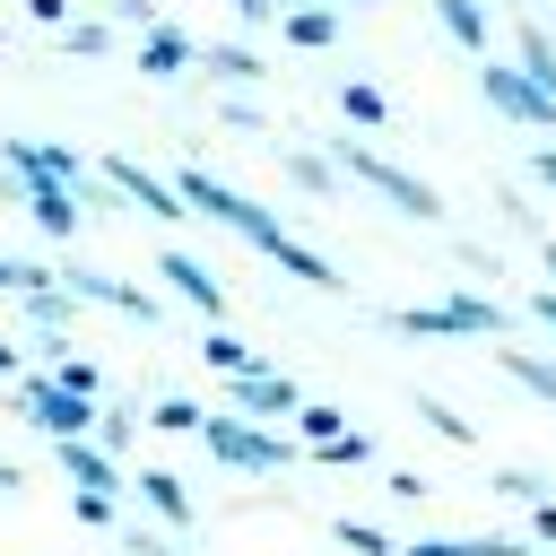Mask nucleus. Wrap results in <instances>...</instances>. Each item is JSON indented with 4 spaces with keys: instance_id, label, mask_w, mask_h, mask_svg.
Listing matches in <instances>:
<instances>
[{
    "instance_id": "f257e3e1",
    "label": "nucleus",
    "mask_w": 556,
    "mask_h": 556,
    "mask_svg": "<svg viewBox=\"0 0 556 556\" xmlns=\"http://www.w3.org/2000/svg\"><path fill=\"white\" fill-rule=\"evenodd\" d=\"M174 200H182L191 217H217V226H226V235H243L252 252H269V261H278L287 278H304V287H321V295H339V287H348V278H339V261H321L313 243H295L278 208H261L252 191H235V182H217L208 165H182V174H174Z\"/></svg>"
},
{
    "instance_id": "f03ea898",
    "label": "nucleus",
    "mask_w": 556,
    "mask_h": 556,
    "mask_svg": "<svg viewBox=\"0 0 556 556\" xmlns=\"http://www.w3.org/2000/svg\"><path fill=\"white\" fill-rule=\"evenodd\" d=\"M321 156H330L339 174H356V182H365L374 200H391L400 217H417V226H434V217H443V191H434L426 174H408V165H391L382 148H365V139H330Z\"/></svg>"
},
{
    "instance_id": "7ed1b4c3",
    "label": "nucleus",
    "mask_w": 556,
    "mask_h": 556,
    "mask_svg": "<svg viewBox=\"0 0 556 556\" xmlns=\"http://www.w3.org/2000/svg\"><path fill=\"white\" fill-rule=\"evenodd\" d=\"M391 330H400V339H504L513 313H504L495 295H478V287H452V295H434V304H400Z\"/></svg>"
},
{
    "instance_id": "20e7f679",
    "label": "nucleus",
    "mask_w": 556,
    "mask_h": 556,
    "mask_svg": "<svg viewBox=\"0 0 556 556\" xmlns=\"http://www.w3.org/2000/svg\"><path fill=\"white\" fill-rule=\"evenodd\" d=\"M200 452H208L217 469H243V478H269V469L295 460V443H287L278 426H252V417H235V408H208V417H200Z\"/></svg>"
},
{
    "instance_id": "39448f33",
    "label": "nucleus",
    "mask_w": 556,
    "mask_h": 556,
    "mask_svg": "<svg viewBox=\"0 0 556 556\" xmlns=\"http://www.w3.org/2000/svg\"><path fill=\"white\" fill-rule=\"evenodd\" d=\"M9 417H26V426H35V434H52V443L96 434V400H70V391H61L52 374H35V365L9 382Z\"/></svg>"
},
{
    "instance_id": "423d86ee",
    "label": "nucleus",
    "mask_w": 556,
    "mask_h": 556,
    "mask_svg": "<svg viewBox=\"0 0 556 556\" xmlns=\"http://www.w3.org/2000/svg\"><path fill=\"white\" fill-rule=\"evenodd\" d=\"M52 287H70L78 304H104V313H122V321H165V304H156L148 287L113 278V269H96V261H52Z\"/></svg>"
},
{
    "instance_id": "0eeeda50",
    "label": "nucleus",
    "mask_w": 556,
    "mask_h": 556,
    "mask_svg": "<svg viewBox=\"0 0 556 556\" xmlns=\"http://www.w3.org/2000/svg\"><path fill=\"white\" fill-rule=\"evenodd\" d=\"M0 174H17V182H70V191H87V174H96V165H87L78 148H61V139H26V130H17V139H0Z\"/></svg>"
},
{
    "instance_id": "6e6552de",
    "label": "nucleus",
    "mask_w": 556,
    "mask_h": 556,
    "mask_svg": "<svg viewBox=\"0 0 556 556\" xmlns=\"http://www.w3.org/2000/svg\"><path fill=\"white\" fill-rule=\"evenodd\" d=\"M96 182H104L122 208H139V217H165V226H182V217H191V208L174 200V182H165V174H148L139 156H104V165H96Z\"/></svg>"
},
{
    "instance_id": "1a4fd4ad",
    "label": "nucleus",
    "mask_w": 556,
    "mask_h": 556,
    "mask_svg": "<svg viewBox=\"0 0 556 556\" xmlns=\"http://www.w3.org/2000/svg\"><path fill=\"white\" fill-rule=\"evenodd\" d=\"M478 96H486L504 122H521V130H556V96H547V87H530L513 61H478Z\"/></svg>"
},
{
    "instance_id": "9d476101",
    "label": "nucleus",
    "mask_w": 556,
    "mask_h": 556,
    "mask_svg": "<svg viewBox=\"0 0 556 556\" xmlns=\"http://www.w3.org/2000/svg\"><path fill=\"white\" fill-rule=\"evenodd\" d=\"M156 278H165V295H182V304H191V313H200L208 330L226 321V278H217V269H208L200 252H182V243H165V252H156Z\"/></svg>"
},
{
    "instance_id": "9b49d317",
    "label": "nucleus",
    "mask_w": 556,
    "mask_h": 556,
    "mask_svg": "<svg viewBox=\"0 0 556 556\" xmlns=\"http://www.w3.org/2000/svg\"><path fill=\"white\" fill-rule=\"evenodd\" d=\"M226 408L252 417V426H287V417L304 408V391H295L278 365H261V374H235V382H226Z\"/></svg>"
},
{
    "instance_id": "f8f14e48",
    "label": "nucleus",
    "mask_w": 556,
    "mask_h": 556,
    "mask_svg": "<svg viewBox=\"0 0 556 556\" xmlns=\"http://www.w3.org/2000/svg\"><path fill=\"white\" fill-rule=\"evenodd\" d=\"M17 208H26L35 235H52V243H78V226H87V208H78L70 182H17Z\"/></svg>"
},
{
    "instance_id": "ddd939ff",
    "label": "nucleus",
    "mask_w": 556,
    "mask_h": 556,
    "mask_svg": "<svg viewBox=\"0 0 556 556\" xmlns=\"http://www.w3.org/2000/svg\"><path fill=\"white\" fill-rule=\"evenodd\" d=\"M139 70H148V78H182V70H200V35H182L174 17H156V26L139 35Z\"/></svg>"
},
{
    "instance_id": "4468645a",
    "label": "nucleus",
    "mask_w": 556,
    "mask_h": 556,
    "mask_svg": "<svg viewBox=\"0 0 556 556\" xmlns=\"http://www.w3.org/2000/svg\"><path fill=\"white\" fill-rule=\"evenodd\" d=\"M52 460L70 469V486H96V495H122V460H113V452H96L87 434H70V443H52Z\"/></svg>"
},
{
    "instance_id": "2eb2a0df",
    "label": "nucleus",
    "mask_w": 556,
    "mask_h": 556,
    "mask_svg": "<svg viewBox=\"0 0 556 556\" xmlns=\"http://www.w3.org/2000/svg\"><path fill=\"white\" fill-rule=\"evenodd\" d=\"M278 35H287L295 52H330V43H339V9H330V0H295V9H278Z\"/></svg>"
},
{
    "instance_id": "dca6fc26",
    "label": "nucleus",
    "mask_w": 556,
    "mask_h": 556,
    "mask_svg": "<svg viewBox=\"0 0 556 556\" xmlns=\"http://www.w3.org/2000/svg\"><path fill=\"white\" fill-rule=\"evenodd\" d=\"M139 426H148V408L139 400H122V391H104V408H96V452H113V460H130V443H139Z\"/></svg>"
},
{
    "instance_id": "f3484780",
    "label": "nucleus",
    "mask_w": 556,
    "mask_h": 556,
    "mask_svg": "<svg viewBox=\"0 0 556 556\" xmlns=\"http://www.w3.org/2000/svg\"><path fill=\"white\" fill-rule=\"evenodd\" d=\"M130 486H139V504H148V513H156L165 530H191V486H182L174 469H139Z\"/></svg>"
},
{
    "instance_id": "a211bd4d",
    "label": "nucleus",
    "mask_w": 556,
    "mask_h": 556,
    "mask_svg": "<svg viewBox=\"0 0 556 556\" xmlns=\"http://www.w3.org/2000/svg\"><path fill=\"white\" fill-rule=\"evenodd\" d=\"M200 70H208V78H217V87H243V96H252V87H261V70H269V61H261V52H252V43H200Z\"/></svg>"
},
{
    "instance_id": "6ab92c4d",
    "label": "nucleus",
    "mask_w": 556,
    "mask_h": 556,
    "mask_svg": "<svg viewBox=\"0 0 556 556\" xmlns=\"http://www.w3.org/2000/svg\"><path fill=\"white\" fill-rule=\"evenodd\" d=\"M17 304H26V321H35V339H70V321L87 313V304H78L70 287H26Z\"/></svg>"
},
{
    "instance_id": "aec40b11",
    "label": "nucleus",
    "mask_w": 556,
    "mask_h": 556,
    "mask_svg": "<svg viewBox=\"0 0 556 556\" xmlns=\"http://www.w3.org/2000/svg\"><path fill=\"white\" fill-rule=\"evenodd\" d=\"M513 70L556 96V35H547V26H513Z\"/></svg>"
},
{
    "instance_id": "412c9836",
    "label": "nucleus",
    "mask_w": 556,
    "mask_h": 556,
    "mask_svg": "<svg viewBox=\"0 0 556 556\" xmlns=\"http://www.w3.org/2000/svg\"><path fill=\"white\" fill-rule=\"evenodd\" d=\"M339 122H348V130H382V122H391V96H382L374 78H339Z\"/></svg>"
},
{
    "instance_id": "4be33fe9",
    "label": "nucleus",
    "mask_w": 556,
    "mask_h": 556,
    "mask_svg": "<svg viewBox=\"0 0 556 556\" xmlns=\"http://www.w3.org/2000/svg\"><path fill=\"white\" fill-rule=\"evenodd\" d=\"M278 165H287V182H295V191H313V200H330V191H339V165H330L321 148H295V139H287V148H278Z\"/></svg>"
},
{
    "instance_id": "5701e85b",
    "label": "nucleus",
    "mask_w": 556,
    "mask_h": 556,
    "mask_svg": "<svg viewBox=\"0 0 556 556\" xmlns=\"http://www.w3.org/2000/svg\"><path fill=\"white\" fill-rule=\"evenodd\" d=\"M495 365H504V374H513L530 400H547V408H556V356H530V348H495Z\"/></svg>"
},
{
    "instance_id": "b1692460",
    "label": "nucleus",
    "mask_w": 556,
    "mask_h": 556,
    "mask_svg": "<svg viewBox=\"0 0 556 556\" xmlns=\"http://www.w3.org/2000/svg\"><path fill=\"white\" fill-rule=\"evenodd\" d=\"M434 17H443V35H452L460 52L486 61V0H434Z\"/></svg>"
},
{
    "instance_id": "393cba45",
    "label": "nucleus",
    "mask_w": 556,
    "mask_h": 556,
    "mask_svg": "<svg viewBox=\"0 0 556 556\" xmlns=\"http://www.w3.org/2000/svg\"><path fill=\"white\" fill-rule=\"evenodd\" d=\"M200 356H208L226 382H235V374H261V348H243L235 330H200Z\"/></svg>"
},
{
    "instance_id": "a878e982",
    "label": "nucleus",
    "mask_w": 556,
    "mask_h": 556,
    "mask_svg": "<svg viewBox=\"0 0 556 556\" xmlns=\"http://www.w3.org/2000/svg\"><path fill=\"white\" fill-rule=\"evenodd\" d=\"M61 52H70V61H113V26H104V17H70V26H61Z\"/></svg>"
},
{
    "instance_id": "bb28decb",
    "label": "nucleus",
    "mask_w": 556,
    "mask_h": 556,
    "mask_svg": "<svg viewBox=\"0 0 556 556\" xmlns=\"http://www.w3.org/2000/svg\"><path fill=\"white\" fill-rule=\"evenodd\" d=\"M43 374H52L70 400H96V408H104V365H96V356H61V365H43Z\"/></svg>"
},
{
    "instance_id": "cd10ccee",
    "label": "nucleus",
    "mask_w": 556,
    "mask_h": 556,
    "mask_svg": "<svg viewBox=\"0 0 556 556\" xmlns=\"http://www.w3.org/2000/svg\"><path fill=\"white\" fill-rule=\"evenodd\" d=\"M200 417H208V408H200V400H182V391L148 400V426H156V434H200Z\"/></svg>"
},
{
    "instance_id": "c85d7f7f",
    "label": "nucleus",
    "mask_w": 556,
    "mask_h": 556,
    "mask_svg": "<svg viewBox=\"0 0 556 556\" xmlns=\"http://www.w3.org/2000/svg\"><path fill=\"white\" fill-rule=\"evenodd\" d=\"M287 426H295V443H330V434H348V417H339L330 400H304V408H295Z\"/></svg>"
},
{
    "instance_id": "c756f323",
    "label": "nucleus",
    "mask_w": 556,
    "mask_h": 556,
    "mask_svg": "<svg viewBox=\"0 0 556 556\" xmlns=\"http://www.w3.org/2000/svg\"><path fill=\"white\" fill-rule=\"evenodd\" d=\"M313 460H321V469H365V460H374V434H356V426H348V434L313 443Z\"/></svg>"
},
{
    "instance_id": "7c9ffc66",
    "label": "nucleus",
    "mask_w": 556,
    "mask_h": 556,
    "mask_svg": "<svg viewBox=\"0 0 556 556\" xmlns=\"http://www.w3.org/2000/svg\"><path fill=\"white\" fill-rule=\"evenodd\" d=\"M330 530H339V547H348V556H400V539H391V530H374V521H330Z\"/></svg>"
},
{
    "instance_id": "2f4dec72",
    "label": "nucleus",
    "mask_w": 556,
    "mask_h": 556,
    "mask_svg": "<svg viewBox=\"0 0 556 556\" xmlns=\"http://www.w3.org/2000/svg\"><path fill=\"white\" fill-rule=\"evenodd\" d=\"M70 513H78L87 530H122V495H96V486H78V495H70Z\"/></svg>"
},
{
    "instance_id": "473e14b6",
    "label": "nucleus",
    "mask_w": 556,
    "mask_h": 556,
    "mask_svg": "<svg viewBox=\"0 0 556 556\" xmlns=\"http://www.w3.org/2000/svg\"><path fill=\"white\" fill-rule=\"evenodd\" d=\"M26 287H52V261H9L0 252V295H26Z\"/></svg>"
},
{
    "instance_id": "72a5a7b5",
    "label": "nucleus",
    "mask_w": 556,
    "mask_h": 556,
    "mask_svg": "<svg viewBox=\"0 0 556 556\" xmlns=\"http://www.w3.org/2000/svg\"><path fill=\"white\" fill-rule=\"evenodd\" d=\"M417 417H426L434 434H452V443H469V417H460V408H443L434 391H417Z\"/></svg>"
},
{
    "instance_id": "f704fd0d",
    "label": "nucleus",
    "mask_w": 556,
    "mask_h": 556,
    "mask_svg": "<svg viewBox=\"0 0 556 556\" xmlns=\"http://www.w3.org/2000/svg\"><path fill=\"white\" fill-rule=\"evenodd\" d=\"M486 486H495V495H513V504H547V478H530V469H495Z\"/></svg>"
},
{
    "instance_id": "c9c22d12",
    "label": "nucleus",
    "mask_w": 556,
    "mask_h": 556,
    "mask_svg": "<svg viewBox=\"0 0 556 556\" xmlns=\"http://www.w3.org/2000/svg\"><path fill=\"white\" fill-rule=\"evenodd\" d=\"M156 17H165L156 0H104V26H139V35H148Z\"/></svg>"
},
{
    "instance_id": "e433bc0d",
    "label": "nucleus",
    "mask_w": 556,
    "mask_h": 556,
    "mask_svg": "<svg viewBox=\"0 0 556 556\" xmlns=\"http://www.w3.org/2000/svg\"><path fill=\"white\" fill-rule=\"evenodd\" d=\"M113 539H122V556H182L174 539H148V530H113Z\"/></svg>"
},
{
    "instance_id": "4c0bfd02",
    "label": "nucleus",
    "mask_w": 556,
    "mask_h": 556,
    "mask_svg": "<svg viewBox=\"0 0 556 556\" xmlns=\"http://www.w3.org/2000/svg\"><path fill=\"white\" fill-rule=\"evenodd\" d=\"M226 130H269V122H261V104H252V96H226Z\"/></svg>"
},
{
    "instance_id": "58836bf2",
    "label": "nucleus",
    "mask_w": 556,
    "mask_h": 556,
    "mask_svg": "<svg viewBox=\"0 0 556 556\" xmlns=\"http://www.w3.org/2000/svg\"><path fill=\"white\" fill-rule=\"evenodd\" d=\"M400 556H469V547H460V539H452V530H434V539H408V547H400Z\"/></svg>"
},
{
    "instance_id": "ea45409f",
    "label": "nucleus",
    "mask_w": 556,
    "mask_h": 556,
    "mask_svg": "<svg viewBox=\"0 0 556 556\" xmlns=\"http://www.w3.org/2000/svg\"><path fill=\"white\" fill-rule=\"evenodd\" d=\"M26 17H35V26H52V35H61V26H70V0H26Z\"/></svg>"
},
{
    "instance_id": "a19ab883",
    "label": "nucleus",
    "mask_w": 556,
    "mask_h": 556,
    "mask_svg": "<svg viewBox=\"0 0 556 556\" xmlns=\"http://www.w3.org/2000/svg\"><path fill=\"white\" fill-rule=\"evenodd\" d=\"M530 539H539V547H556V495H547V504H530Z\"/></svg>"
},
{
    "instance_id": "79ce46f5",
    "label": "nucleus",
    "mask_w": 556,
    "mask_h": 556,
    "mask_svg": "<svg viewBox=\"0 0 556 556\" xmlns=\"http://www.w3.org/2000/svg\"><path fill=\"white\" fill-rule=\"evenodd\" d=\"M226 9H235L243 26H269V17H278V0H226Z\"/></svg>"
},
{
    "instance_id": "37998d69",
    "label": "nucleus",
    "mask_w": 556,
    "mask_h": 556,
    "mask_svg": "<svg viewBox=\"0 0 556 556\" xmlns=\"http://www.w3.org/2000/svg\"><path fill=\"white\" fill-rule=\"evenodd\" d=\"M17 374H26V348H9V339H0V382H17Z\"/></svg>"
},
{
    "instance_id": "c03bdc74",
    "label": "nucleus",
    "mask_w": 556,
    "mask_h": 556,
    "mask_svg": "<svg viewBox=\"0 0 556 556\" xmlns=\"http://www.w3.org/2000/svg\"><path fill=\"white\" fill-rule=\"evenodd\" d=\"M530 182H547V191H556V148H539V156H530Z\"/></svg>"
},
{
    "instance_id": "a18cd8bd",
    "label": "nucleus",
    "mask_w": 556,
    "mask_h": 556,
    "mask_svg": "<svg viewBox=\"0 0 556 556\" xmlns=\"http://www.w3.org/2000/svg\"><path fill=\"white\" fill-rule=\"evenodd\" d=\"M530 321H547V330H556V287H539V295H530Z\"/></svg>"
},
{
    "instance_id": "49530a36",
    "label": "nucleus",
    "mask_w": 556,
    "mask_h": 556,
    "mask_svg": "<svg viewBox=\"0 0 556 556\" xmlns=\"http://www.w3.org/2000/svg\"><path fill=\"white\" fill-rule=\"evenodd\" d=\"M17 486H26V478H17V469H9V460H0V495H17Z\"/></svg>"
},
{
    "instance_id": "de8ad7c7",
    "label": "nucleus",
    "mask_w": 556,
    "mask_h": 556,
    "mask_svg": "<svg viewBox=\"0 0 556 556\" xmlns=\"http://www.w3.org/2000/svg\"><path fill=\"white\" fill-rule=\"evenodd\" d=\"M539 261H547V278H556V243H547V252H539Z\"/></svg>"
},
{
    "instance_id": "09e8293b",
    "label": "nucleus",
    "mask_w": 556,
    "mask_h": 556,
    "mask_svg": "<svg viewBox=\"0 0 556 556\" xmlns=\"http://www.w3.org/2000/svg\"><path fill=\"white\" fill-rule=\"evenodd\" d=\"M330 9H365V0H330Z\"/></svg>"
}]
</instances>
